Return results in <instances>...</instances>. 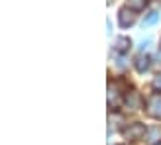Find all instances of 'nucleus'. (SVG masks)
<instances>
[{
    "label": "nucleus",
    "instance_id": "nucleus-11",
    "mask_svg": "<svg viewBox=\"0 0 161 145\" xmlns=\"http://www.w3.org/2000/svg\"><path fill=\"white\" fill-rule=\"evenodd\" d=\"M151 84H153V88H155L157 92L161 90V72H159V75H157V77L153 78V83H151Z\"/></svg>",
    "mask_w": 161,
    "mask_h": 145
},
{
    "label": "nucleus",
    "instance_id": "nucleus-9",
    "mask_svg": "<svg viewBox=\"0 0 161 145\" xmlns=\"http://www.w3.org/2000/svg\"><path fill=\"white\" fill-rule=\"evenodd\" d=\"M159 22V12H149L146 18H143V28L146 26H153V24Z\"/></svg>",
    "mask_w": 161,
    "mask_h": 145
},
{
    "label": "nucleus",
    "instance_id": "nucleus-12",
    "mask_svg": "<svg viewBox=\"0 0 161 145\" xmlns=\"http://www.w3.org/2000/svg\"><path fill=\"white\" fill-rule=\"evenodd\" d=\"M151 43V39L149 37H146V39H142V43H140V49L143 51V49H147V45Z\"/></svg>",
    "mask_w": 161,
    "mask_h": 145
},
{
    "label": "nucleus",
    "instance_id": "nucleus-4",
    "mask_svg": "<svg viewBox=\"0 0 161 145\" xmlns=\"http://www.w3.org/2000/svg\"><path fill=\"white\" fill-rule=\"evenodd\" d=\"M124 104H126L128 108H132V110H140L142 108V96L136 90H132V92H128L124 96Z\"/></svg>",
    "mask_w": 161,
    "mask_h": 145
},
{
    "label": "nucleus",
    "instance_id": "nucleus-3",
    "mask_svg": "<svg viewBox=\"0 0 161 145\" xmlns=\"http://www.w3.org/2000/svg\"><path fill=\"white\" fill-rule=\"evenodd\" d=\"M134 22H136L134 10H130V8H120V12H118V24H120V28H130V26H134Z\"/></svg>",
    "mask_w": 161,
    "mask_h": 145
},
{
    "label": "nucleus",
    "instance_id": "nucleus-2",
    "mask_svg": "<svg viewBox=\"0 0 161 145\" xmlns=\"http://www.w3.org/2000/svg\"><path fill=\"white\" fill-rule=\"evenodd\" d=\"M122 133H124L126 139H140V137H143V135L147 133V127L143 124H130L128 127L122 130Z\"/></svg>",
    "mask_w": 161,
    "mask_h": 145
},
{
    "label": "nucleus",
    "instance_id": "nucleus-10",
    "mask_svg": "<svg viewBox=\"0 0 161 145\" xmlns=\"http://www.w3.org/2000/svg\"><path fill=\"white\" fill-rule=\"evenodd\" d=\"M159 133H161V132H159V127H153V130H147V133H146V135H147V141H151V143H153V141L159 137Z\"/></svg>",
    "mask_w": 161,
    "mask_h": 145
},
{
    "label": "nucleus",
    "instance_id": "nucleus-13",
    "mask_svg": "<svg viewBox=\"0 0 161 145\" xmlns=\"http://www.w3.org/2000/svg\"><path fill=\"white\" fill-rule=\"evenodd\" d=\"M155 145H161V141H159V143H155Z\"/></svg>",
    "mask_w": 161,
    "mask_h": 145
},
{
    "label": "nucleus",
    "instance_id": "nucleus-5",
    "mask_svg": "<svg viewBox=\"0 0 161 145\" xmlns=\"http://www.w3.org/2000/svg\"><path fill=\"white\" fill-rule=\"evenodd\" d=\"M122 102H124V98L118 94V90H116V88L108 86V106H110V110H118Z\"/></svg>",
    "mask_w": 161,
    "mask_h": 145
},
{
    "label": "nucleus",
    "instance_id": "nucleus-8",
    "mask_svg": "<svg viewBox=\"0 0 161 145\" xmlns=\"http://www.w3.org/2000/svg\"><path fill=\"white\" fill-rule=\"evenodd\" d=\"M146 4H147V0H128V8L134 10V12L146 10Z\"/></svg>",
    "mask_w": 161,
    "mask_h": 145
},
{
    "label": "nucleus",
    "instance_id": "nucleus-7",
    "mask_svg": "<svg viewBox=\"0 0 161 145\" xmlns=\"http://www.w3.org/2000/svg\"><path fill=\"white\" fill-rule=\"evenodd\" d=\"M151 59L147 57V55H143V53H140L138 57H136V61H134V67H136V71L138 72H146L149 67H151V63H149Z\"/></svg>",
    "mask_w": 161,
    "mask_h": 145
},
{
    "label": "nucleus",
    "instance_id": "nucleus-6",
    "mask_svg": "<svg viewBox=\"0 0 161 145\" xmlns=\"http://www.w3.org/2000/svg\"><path fill=\"white\" fill-rule=\"evenodd\" d=\"M130 47H132V39L130 37H126V35H120V37H116L114 39V49L118 51V53H126V51H130Z\"/></svg>",
    "mask_w": 161,
    "mask_h": 145
},
{
    "label": "nucleus",
    "instance_id": "nucleus-1",
    "mask_svg": "<svg viewBox=\"0 0 161 145\" xmlns=\"http://www.w3.org/2000/svg\"><path fill=\"white\" fill-rule=\"evenodd\" d=\"M146 112L147 116L161 120V94H151L146 102Z\"/></svg>",
    "mask_w": 161,
    "mask_h": 145
}]
</instances>
